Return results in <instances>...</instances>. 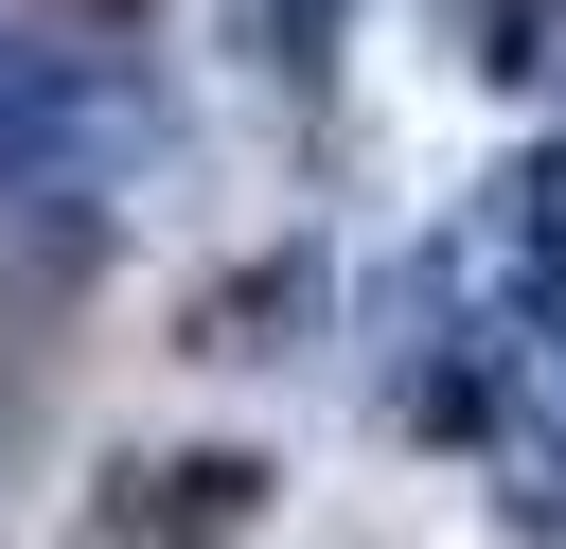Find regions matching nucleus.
<instances>
[{
  "mask_svg": "<svg viewBox=\"0 0 566 549\" xmlns=\"http://www.w3.org/2000/svg\"><path fill=\"white\" fill-rule=\"evenodd\" d=\"M71 18H142V0H71Z\"/></svg>",
  "mask_w": 566,
  "mask_h": 549,
  "instance_id": "obj_3",
  "label": "nucleus"
},
{
  "mask_svg": "<svg viewBox=\"0 0 566 549\" xmlns=\"http://www.w3.org/2000/svg\"><path fill=\"white\" fill-rule=\"evenodd\" d=\"M248 514H265V460L195 443V460H124V496L88 514V549H230Z\"/></svg>",
  "mask_w": 566,
  "mask_h": 549,
  "instance_id": "obj_1",
  "label": "nucleus"
},
{
  "mask_svg": "<svg viewBox=\"0 0 566 549\" xmlns=\"http://www.w3.org/2000/svg\"><path fill=\"white\" fill-rule=\"evenodd\" d=\"M336 35H354V0H265V53H283V89H318V71H336Z\"/></svg>",
  "mask_w": 566,
  "mask_h": 549,
  "instance_id": "obj_2",
  "label": "nucleus"
}]
</instances>
